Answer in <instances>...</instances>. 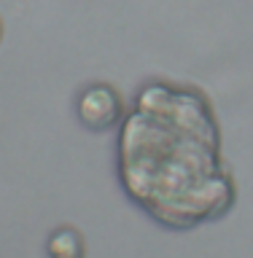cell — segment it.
<instances>
[{
  "label": "cell",
  "mask_w": 253,
  "mask_h": 258,
  "mask_svg": "<svg viewBox=\"0 0 253 258\" xmlns=\"http://www.w3.org/2000/svg\"><path fill=\"white\" fill-rule=\"evenodd\" d=\"M76 116L86 129L92 132H103V129H113L124 118V100L113 86L108 84H92L78 94L76 102Z\"/></svg>",
  "instance_id": "1"
},
{
  "label": "cell",
  "mask_w": 253,
  "mask_h": 258,
  "mask_svg": "<svg viewBox=\"0 0 253 258\" xmlns=\"http://www.w3.org/2000/svg\"><path fill=\"white\" fill-rule=\"evenodd\" d=\"M84 237L73 226H60L52 231V237L46 242V255L48 258H84Z\"/></svg>",
  "instance_id": "2"
},
{
  "label": "cell",
  "mask_w": 253,
  "mask_h": 258,
  "mask_svg": "<svg viewBox=\"0 0 253 258\" xmlns=\"http://www.w3.org/2000/svg\"><path fill=\"white\" fill-rule=\"evenodd\" d=\"M0 32H3V27H0Z\"/></svg>",
  "instance_id": "3"
}]
</instances>
